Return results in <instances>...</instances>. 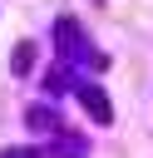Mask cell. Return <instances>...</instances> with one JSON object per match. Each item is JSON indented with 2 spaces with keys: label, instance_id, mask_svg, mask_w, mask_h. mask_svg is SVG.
<instances>
[{
  "label": "cell",
  "instance_id": "cell-1",
  "mask_svg": "<svg viewBox=\"0 0 153 158\" xmlns=\"http://www.w3.org/2000/svg\"><path fill=\"white\" fill-rule=\"evenodd\" d=\"M79 104L89 109V118H94V123H109V118H114V109H109V99H104V89H99V84H79Z\"/></svg>",
  "mask_w": 153,
  "mask_h": 158
},
{
  "label": "cell",
  "instance_id": "cell-2",
  "mask_svg": "<svg viewBox=\"0 0 153 158\" xmlns=\"http://www.w3.org/2000/svg\"><path fill=\"white\" fill-rule=\"evenodd\" d=\"M30 123H35V133H59V118H54V109H44V104L30 109Z\"/></svg>",
  "mask_w": 153,
  "mask_h": 158
},
{
  "label": "cell",
  "instance_id": "cell-3",
  "mask_svg": "<svg viewBox=\"0 0 153 158\" xmlns=\"http://www.w3.org/2000/svg\"><path fill=\"white\" fill-rule=\"evenodd\" d=\"M59 44H64V54H79V30H74V20H59Z\"/></svg>",
  "mask_w": 153,
  "mask_h": 158
},
{
  "label": "cell",
  "instance_id": "cell-4",
  "mask_svg": "<svg viewBox=\"0 0 153 158\" xmlns=\"http://www.w3.org/2000/svg\"><path fill=\"white\" fill-rule=\"evenodd\" d=\"M30 64H35V44H20V49H15V69H20V74H25V69H30Z\"/></svg>",
  "mask_w": 153,
  "mask_h": 158
},
{
  "label": "cell",
  "instance_id": "cell-5",
  "mask_svg": "<svg viewBox=\"0 0 153 158\" xmlns=\"http://www.w3.org/2000/svg\"><path fill=\"white\" fill-rule=\"evenodd\" d=\"M0 158H35V153H0Z\"/></svg>",
  "mask_w": 153,
  "mask_h": 158
}]
</instances>
